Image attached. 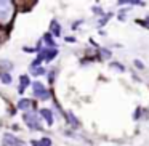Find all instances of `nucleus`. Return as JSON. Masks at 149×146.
<instances>
[{
	"label": "nucleus",
	"instance_id": "f257e3e1",
	"mask_svg": "<svg viewBox=\"0 0 149 146\" xmlns=\"http://www.w3.org/2000/svg\"><path fill=\"white\" fill-rule=\"evenodd\" d=\"M13 13H15V5L8 0H0V24L2 26L10 23Z\"/></svg>",
	"mask_w": 149,
	"mask_h": 146
},
{
	"label": "nucleus",
	"instance_id": "f03ea898",
	"mask_svg": "<svg viewBox=\"0 0 149 146\" xmlns=\"http://www.w3.org/2000/svg\"><path fill=\"white\" fill-rule=\"evenodd\" d=\"M34 93H36L40 100H47V98H48V92L45 90V87H43L40 82H34Z\"/></svg>",
	"mask_w": 149,
	"mask_h": 146
},
{
	"label": "nucleus",
	"instance_id": "7ed1b4c3",
	"mask_svg": "<svg viewBox=\"0 0 149 146\" xmlns=\"http://www.w3.org/2000/svg\"><path fill=\"white\" fill-rule=\"evenodd\" d=\"M24 120H26V124L31 127V129H39L40 130V124H37V116L36 114H32V112H27V114H24Z\"/></svg>",
	"mask_w": 149,
	"mask_h": 146
},
{
	"label": "nucleus",
	"instance_id": "20e7f679",
	"mask_svg": "<svg viewBox=\"0 0 149 146\" xmlns=\"http://www.w3.org/2000/svg\"><path fill=\"white\" fill-rule=\"evenodd\" d=\"M5 145H11V146H23V141H19L18 138L11 135H5Z\"/></svg>",
	"mask_w": 149,
	"mask_h": 146
},
{
	"label": "nucleus",
	"instance_id": "39448f33",
	"mask_svg": "<svg viewBox=\"0 0 149 146\" xmlns=\"http://www.w3.org/2000/svg\"><path fill=\"white\" fill-rule=\"evenodd\" d=\"M40 114H42V116L47 119V122L52 125V124H53V116H52V112H50L48 109H40Z\"/></svg>",
	"mask_w": 149,
	"mask_h": 146
},
{
	"label": "nucleus",
	"instance_id": "423d86ee",
	"mask_svg": "<svg viewBox=\"0 0 149 146\" xmlns=\"http://www.w3.org/2000/svg\"><path fill=\"white\" fill-rule=\"evenodd\" d=\"M29 85V77L27 75H21V87H19V92L24 90V87H27Z\"/></svg>",
	"mask_w": 149,
	"mask_h": 146
},
{
	"label": "nucleus",
	"instance_id": "0eeeda50",
	"mask_svg": "<svg viewBox=\"0 0 149 146\" xmlns=\"http://www.w3.org/2000/svg\"><path fill=\"white\" fill-rule=\"evenodd\" d=\"M29 106H31L29 100H19V103H18V108H19V109H27Z\"/></svg>",
	"mask_w": 149,
	"mask_h": 146
},
{
	"label": "nucleus",
	"instance_id": "6e6552de",
	"mask_svg": "<svg viewBox=\"0 0 149 146\" xmlns=\"http://www.w3.org/2000/svg\"><path fill=\"white\" fill-rule=\"evenodd\" d=\"M0 79L3 80V84H10V82H11V77L8 74H0Z\"/></svg>",
	"mask_w": 149,
	"mask_h": 146
},
{
	"label": "nucleus",
	"instance_id": "1a4fd4ad",
	"mask_svg": "<svg viewBox=\"0 0 149 146\" xmlns=\"http://www.w3.org/2000/svg\"><path fill=\"white\" fill-rule=\"evenodd\" d=\"M39 145H40V146H50V145H52V141H50L48 138H43L42 141L39 143Z\"/></svg>",
	"mask_w": 149,
	"mask_h": 146
},
{
	"label": "nucleus",
	"instance_id": "9d476101",
	"mask_svg": "<svg viewBox=\"0 0 149 146\" xmlns=\"http://www.w3.org/2000/svg\"><path fill=\"white\" fill-rule=\"evenodd\" d=\"M34 74H43V69H42V68L36 69V71H34Z\"/></svg>",
	"mask_w": 149,
	"mask_h": 146
},
{
	"label": "nucleus",
	"instance_id": "9b49d317",
	"mask_svg": "<svg viewBox=\"0 0 149 146\" xmlns=\"http://www.w3.org/2000/svg\"><path fill=\"white\" fill-rule=\"evenodd\" d=\"M148 20H149V18H148ZM144 24H146V26H148V27H149V21H146V23H144Z\"/></svg>",
	"mask_w": 149,
	"mask_h": 146
}]
</instances>
